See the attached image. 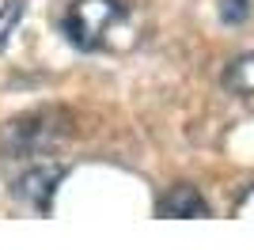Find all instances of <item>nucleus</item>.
<instances>
[{
	"label": "nucleus",
	"mask_w": 254,
	"mask_h": 250,
	"mask_svg": "<svg viewBox=\"0 0 254 250\" xmlns=\"http://www.w3.org/2000/svg\"><path fill=\"white\" fill-rule=\"evenodd\" d=\"M126 19L122 0H72L64 11V34L76 50H103Z\"/></svg>",
	"instance_id": "f257e3e1"
},
{
	"label": "nucleus",
	"mask_w": 254,
	"mask_h": 250,
	"mask_svg": "<svg viewBox=\"0 0 254 250\" xmlns=\"http://www.w3.org/2000/svg\"><path fill=\"white\" fill-rule=\"evenodd\" d=\"M68 133V122L64 114H53V110H42V114H31V118H19L11 122L4 133H0V144L4 152L11 156H38L46 148L57 144V136Z\"/></svg>",
	"instance_id": "f03ea898"
},
{
	"label": "nucleus",
	"mask_w": 254,
	"mask_h": 250,
	"mask_svg": "<svg viewBox=\"0 0 254 250\" xmlns=\"http://www.w3.org/2000/svg\"><path fill=\"white\" fill-rule=\"evenodd\" d=\"M61 178H64V167H27L23 178L15 182V193L46 212L53 201V189L61 186Z\"/></svg>",
	"instance_id": "7ed1b4c3"
},
{
	"label": "nucleus",
	"mask_w": 254,
	"mask_h": 250,
	"mask_svg": "<svg viewBox=\"0 0 254 250\" xmlns=\"http://www.w3.org/2000/svg\"><path fill=\"white\" fill-rule=\"evenodd\" d=\"M159 216H209V205L201 201V193L193 186H175L159 197Z\"/></svg>",
	"instance_id": "20e7f679"
},
{
	"label": "nucleus",
	"mask_w": 254,
	"mask_h": 250,
	"mask_svg": "<svg viewBox=\"0 0 254 250\" xmlns=\"http://www.w3.org/2000/svg\"><path fill=\"white\" fill-rule=\"evenodd\" d=\"M224 87L235 95H254V50L239 53L228 68H224Z\"/></svg>",
	"instance_id": "39448f33"
},
{
	"label": "nucleus",
	"mask_w": 254,
	"mask_h": 250,
	"mask_svg": "<svg viewBox=\"0 0 254 250\" xmlns=\"http://www.w3.org/2000/svg\"><path fill=\"white\" fill-rule=\"evenodd\" d=\"M23 11H27V0H4V4H0V50L8 46L11 31L19 27Z\"/></svg>",
	"instance_id": "423d86ee"
},
{
	"label": "nucleus",
	"mask_w": 254,
	"mask_h": 250,
	"mask_svg": "<svg viewBox=\"0 0 254 250\" xmlns=\"http://www.w3.org/2000/svg\"><path fill=\"white\" fill-rule=\"evenodd\" d=\"M247 8H251V0H220V15H224V23H243L247 19Z\"/></svg>",
	"instance_id": "0eeeda50"
},
{
	"label": "nucleus",
	"mask_w": 254,
	"mask_h": 250,
	"mask_svg": "<svg viewBox=\"0 0 254 250\" xmlns=\"http://www.w3.org/2000/svg\"><path fill=\"white\" fill-rule=\"evenodd\" d=\"M235 216H243V220H254V189H251V193H243V201L235 205Z\"/></svg>",
	"instance_id": "6e6552de"
}]
</instances>
